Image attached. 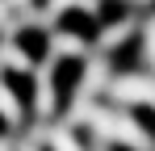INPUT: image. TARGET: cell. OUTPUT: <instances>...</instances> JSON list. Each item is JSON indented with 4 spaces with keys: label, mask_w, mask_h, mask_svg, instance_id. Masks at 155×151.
Instances as JSON below:
<instances>
[{
    "label": "cell",
    "mask_w": 155,
    "mask_h": 151,
    "mask_svg": "<svg viewBox=\"0 0 155 151\" xmlns=\"http://www.w3.org/2000/svg\"><path fill=\"white\" fill-rule=\"evenodd\" d=\"M54 29L67 34V38H76V42H97V38H101V21H97V13H88V8H80V4L59 8Z\"/></svg>",
    "instance_id": "3"
},
{
    "label": "cell",
    "mask_w": 155,
    "mask_h": 151,
    "mask_svg": "<svg viewBox=\"0 0 155 151\" xmlns=\"http://www.w3.org/2000/svg\"><path fill=\"white\" fill-rule=\"evenodd\" d=\"M143 34H126V38H117L113 46L105 50V59H109V72L113 76H130L143 67Z\"/></svg>",
    "instance_id": "4"
},
{
    "label": "cell",
    "mask_w": 155,
    "mask_h": 151,
    "mask_svg": "<svg viewBox=\"0 0 155 151\" xmlns=\"http://www.w3.org/2000/svg\"><path fill=\"white\" fill-rule=\"evenodd\" d=\"M38 151H59V147H54V143H38Z\"/></svg>",
    "instance_id": "10"
},
{
    "label": "cell",
    "mask_w": 155,
    "mask_h": 151,
    "mask_svg": "<svg viewBox=\"0 0 155 151\" xmlns=\"http://www.w3.org/2000/svg\"><path fill=\"white\" fill-rule=\"evenodd\" d=\"M84 76H88V59L84 55H54L51 59V76H46V92H51L54 113H67L71 101L84 88Z\"/></svg>",
    "instance_id": "1"
},
{
    "label": "cell",
    "mask_w": 155,
    "mask_h": 151,
    "mask_svg": "<svg viewBox=\"0 0 155 151\" xmlns=\"http://www.w3.org/2000/svg\"><path fill=\"white\" fill-rule=\"evenodd\" d=\"M71 139L80 143V151H97V147H92V143H97V130H92V126H84V122L71 126Z\"/></svg>",
    "instance_id": "8"
},
{
    "label": "cell",
    "mask_w": 155,
    "mask_h": 151,
    "mask_svg": "<svg viewBox=\"0 0 155 151\" xmlns=\"http://www.w3.org/2000/svg\"><path fill=\"white\" fill-rule=\"evenodd\" d=\"M29 4H34V8H46V4H51V0H29Z\"/></svg>",
    "instance_id": "11"
},
{
    "label": "cell",
    "mask_w": 155,
    "mask_h": 151,
    "mask_svg": "<svg viewBox=\"0 0 155 151\" xmlns=\"http://www.w3.org/2000/svg\"><path fill=\"white\" fill-rule=\"evenodd\" d=\"M126 17H130V4H126V0H101V8H97L101 29H105V25H122Z\"/></svg>",
    "instance_id": "7"
},
{
    "label": "cell",
    "mask_w": 155,
    "mask_h": 151,
    "mask_svg": "<svg viewBox=\"0 0 155 151\" xmlns=\"http://www.w3.org/2000/svg\"><path fill=\"white\" fill-rule=\"evenodd\" d=\"M0 88L8 92V101L17 105L21 118H34V109H38V80H34V72L4 67V72H0Z\"/></svg>",
    "instance_id": "2"
},
{
    "label": "cell",
    "mask_w": 155,
    "mask_h": 151,
    "mask_svg": "<svg viewBox=\"0 0 155 151\" xmlns=\"http://www.w3.org/2000/svg\"><path fill=\"white\" fill-rule=\"evenodd\" d=\"M8 134V118H4V109H0V139Z\"/></svg>",
    "instance_id": "9"
},
{
    "label": "cell",
    "mask_w": 155,
    "mask_h": 151,
    "mask_svg": "<svg viewBox=\"0 0 155 151\" xmlns=\"http://www.w3.org/2000/svg\"><path fill=\"white\" fill-rule=\"evenodd\" d=\"M130 122L155 143V105H151V101H134V105H130Z\"/></svg>",
    "instance_id": "6"
},
{
    "label": "cell",
    "mask_w": 155,
    "mask_h": 151,
    "mask_svg": "<svg viewBox=\"0 0 155 151\" xmlns=\"http://www.w3.org/2000/svg\"><path fill=\"white\" fill-rule=\"evenodd\" d=\"M13 46L25 63H46L51 59V29L46 25H21L13 34Z\"/></svg>",
    "instance_id": "5"
},
{
    "label": "cell",
    "mask_w": 155,
    "mask_h": 151,
    "mask_svg": "<svg viewBox=\"0 0 155 151\" xmlns=\"http://www.w3.org/2000/svg\"><path fill=\"white\" fill-rule=\"evenodd\" d=\"M151 8H155V0H151Z\"/></svg>",
    "instance_id": "12"
}]
</instances>
